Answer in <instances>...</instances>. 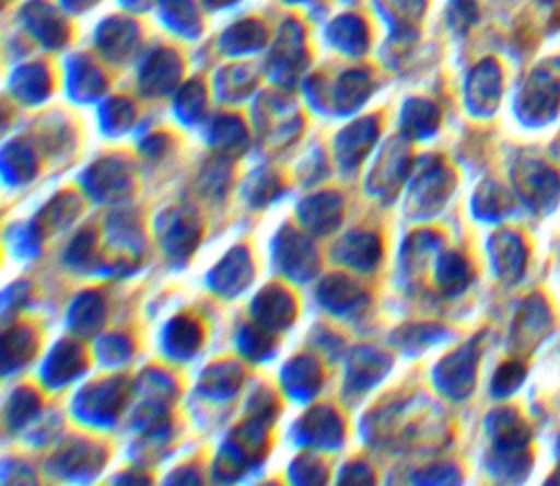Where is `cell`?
<instances>
[{
    "instance_id": "obj_1",
    "label": "cell",
    "mask_w": 560,
    "mask_h": 486,
    "mask_svg": "<svg viewBox=\"0 0 560 486\" xmlns=\"http://www.w3.org/2000/svg\"><path fill=\"white\" fill-rule=\"evenodd\" d=\"M521 114L529 123H545L556 116L560 107V77L549 68H538L529 74L521 90Z\"/></svg>"
},
{
    "instance_id": "obj_2",
    "label": "cell",
    "mask_w": 560,
    "mask_h": 486,
    "mask_svg": "<svg viewBox=\"0 0 560 486\" xmlns=\"http://www.w3.org/2000/svg\"><path fill=\"white\" fill-rule=\"evenodd\" d=\"M529 182V190H527V197L536 204H542V206H551L560 193V177L556 175V171H551L549 166L536 162L534 166V173H529L527 177Z\"/></svg>"
},
{
    "instance_id": "obj_3",
    "label": "cell",
    "mask_w": 560,
    "mask_h": 486,
    "mask_svg": "<svg viewBox=\"0 0 560 486\" xmlns=\"http://www.w3.org/2000/svg\"><path fill=\"white\" fill-rule=\"evenodd\" d=\"M475 83H477L475 92H479L481 103H490L492 105L497 101V96H499V70H497V66L490 63V61L479 66V70L475 74Z\"/></svg>"
}]
</instances>
